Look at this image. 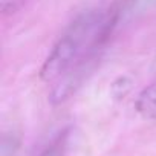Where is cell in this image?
I'll use <instances>...</instances> for the list:
<instances>
[{
  "mask_svg": "<svg viewBox=\"0 0 156 156\" xmlns=\"http://www.w3.org/2000/svg\"><path fill=\"white\" fill-rule=\"evenodd\" d=\"M19 148V139L16 135H3L2 139V156H12Z\"/></svg>",
  "mask_w": 156,
  "mask_h": 156,
  "instance_id": "cell-7",
  "label": "cell"
},
{
  "mask_svg": "<svg viewBox=\"0 0 156 156\" xmlns=\"http://www.w3.org/2000/svg\"><path fill=\"white\" fill-rule=\"evenodd\" d=\"M151 70L156 73V57L153 58V63H151Z\"/></svg>",
  "mask_w": 156,
  "mask_h": 156,
  "instance_id": "cell-9",
  "label": "cell"
},
{
  "mask_svg": "<svg viewBox=\"0 0 156 156\" xmlns=\"http://www.w3.org/2000/svg\"><path fill=\"white\" fill-rule=\"evenodd\" d=\"M156 5V0H121L119 5H116L118 22L132 20L133 17L148 11L151 6Z\"/></svg>",
  "mask_w": 156,
  "mask_h": 156,
  "instance_id": "cell-3",
  "label": "cell"
},
{
  "mask_svg": "<svg viewBox=\"0 0 156 156\" xmlns=\"http://www.w3.org/2000/svg\"><path fill=\"white\" fill-rule=\"evenodd\" d=\"M28 0H0V11L5 16L17 12Z\"/></svg>",
  "mask_w": 156,
  "mask_h": 156,
  "instance_id": "cell-8",
  "label": "cell"
},
{
  "mask_svg": "<svg viewBox=\"0 0 156 156\" xmlns=\"http://www.w3.org/2000/svg\"><path fill=\"white\" fill-rule=\"evenodd\" d=\"M103 48L92 49L87 52L84 57H81L75 64H72L60 78L54 89L51 90L49 101L52 104H60L66 101L72 94L76 92V89H80L81 84L87 80V76L94 72L98 60H100V52Z\"/></svg>",
  "mask_w": 156,
  "mask_h": 156,
  "instance_id": "cell-2",
  "label": "cell"
},
{
  "mask_svg": "<svg viewBox=\"0 0 156 156\" xmlns=\"http://www.w3.org/2000/svg\"><path fill=\"white\" fill-rule=\"evenodd\" d=\"M69 135H70L69 129H64L63 132H60L52 139V142L44 147V150L38 156H64L69 145Z\"/></svg>",
  "mask_w": 156,
  "mask_h": 156,
  "instance_id": "cell-5",
  "label": "cell"
},
{
  "mask_svg": "<svg viewBox=\"0 0 156 156\" xmlns=\"http://www.w3.org/2000/svg\"><path fill=\"white\" fill-rule=\"evenodd\" d=\"M118 25L116 6L107 12L87 11L78 16L54 44L40 69V78L44 81L58 80L87 52L103 48Z\"/></svg>",
  "mask_w": 156,
  "mask_h": 156,
  "instance_id": "cell-1",
  "label": "cell"
},
{
  "mask_svg": "<svg viewBox=\"0 0 156 156\" xmlns=\"http://www.w3.org/2000/svg\"><path fill=\"white\" fill-rule=\"evenodd\" d=\"M135 109L141 116L147 119H156V83L145 87L138 95Z\"/></svg>",
  "mask_w": 156,
  "mask_h": 156,
  "instance_id": "cell-4",
  "label": "cell"
},
{
  "mask_svg": "<svg viewBox=\"0 0 156 156\" xmlns=\"http://www.w3.org/2000/svg\"><path fill=\"white\" fill-rule=\"evenodd\" d=\"M130 87H132V81L129 80V78L127 76H119L118 80L112 84V94H113L115 98H122L129 94Z\"/></svg>",
  "mask_w": 156,
  "mask_h": 156,
  "instance_id": "cell-6",
  "label": "cell"
}]
</instances>
